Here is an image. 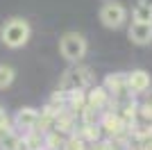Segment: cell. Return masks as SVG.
<instances>
[{
	"label": "cell",
	"mask_w": 152,
	"mask_h": 150,
	"mask_svg": "<svg viewBox=\"0 0 152 150\" xmlns=\"http://www.w3.org/2000/svg\"><path fill=\"white\" fill-rule=\"evenodd\" d=\"M127 37L134 46H150L152 43V23L132 21L127 27Z\"/></svg>",
	"instance_id": "8fae6325"
},
{
	"label": "cell",
	"mask_w": 152,
	"mask_h": 150,
	"mask_svg": "<svg viewBox=\"0 0 152 150\" xmlns=\"http://www.w3.org/2000/svg\"><path fill=\"white\" fill-rule=\"evenodd\" d=\"M98 18H100V23L107 30H121L123 25H127V21H129V12L118 0H104L102 7L98 9Z\"/></svg>",
	"instance_id": "277c9868"
},
{
	"label": "cell",
	"mask_w": 152,
	"mask_h": 150,
	"mask_svg": "<svg viewBox=\"0 0 152 150\" xmlns=\"http://www.w3.org/2000/svg\"><path fill=\"white\" fill-rule=\"evenodd\" d=\"M132 21L152 23V0H136V5L132 7Z\"/></svg>",
	"instance_id": "4fadbf2b"
},
{
	"label": "cell",
	"mask_w": 152,
	"mask_h": 150,
	"mask_svg": "<svg viewBox=\"0 0 152 150\" xmlns=\"http://www.w3.org/2000/svg\"><path fill=\"white\" fill-rule=\"evenodd\" d=\"M127 87L132 91V96H143L148 89L152 87V77L148 71L143 68H134V71H127Z\"/></svg>",
	"instance_id": "30bf717a"
},
{
	"label": "cell",
	"mask_w": 152,
	"mask_h": 150,
	"mask_svg": "<svg viewBox=\"0 0 152 150\" xmlns=\"http://www.w3.org/2000/svg\"><path fill=\"white\" fill-rule=\"evenodd\" d=\"M86 107L98 112V114H102V112H107V109L114 107V100H111L109 91L102 84H93V87L86 89Z\"/></svg>",
	"instance_id": "52a82bcc"
},
{
	"label": "cell",
	"mask_w": 152,
	"mask_h": 150,
	"mask_svg": "<svg viewBox=\"0 0 152 150\" xmlns=\"http://www.w3.org/2000/svg\"><path fill=\"white\" fill-rule=\"evenodd\" d=\"M89 52V41L82 32L68 30L59 37V55L68 64H80Z\"/></svg>",
	"instance_id": "7a4b0ae2"
},
{
	"label": "cell",
	"mask_w": 152,
	"mask_h": 150,
	"mask_svg": "<svg viewBox=\"0 0 152 150\" xmlns=\"http://www.w3.org/2000/svg\"><path fill=\"white\" fill-rule=\"evenodd\" d=\"M7 118H9V116H7V112H5V107L0 105V123H5Z\"/></svg>",
	"instance_id": "2e32d148"
},
{
	"label": "cell",
	"mask_w": 152,
	"mask_h": 150,
	"mask_svg": "<svg viewBox=\"0 0 152 150\" xmlns=\"http://www.w3.org/2000/svg\"><path fill=\"white\" fill-rule=\"evenodd\" d=\"M143 105H145V107H150V109H152V87L148 89L145 93H143Z\"/></svg>",
	"instance_id": "9a60e30c"
},
{
	"label": "cell",
	"mask_w": 152,
	"mask_h": 150,
	"mask_svg": "<svg viewBox=\"0 0 152 150\" xmlns=\"http://www.w3.org/2000/svg\"><path fill=\"white\" fill-rule=\"evenodd\" d=\"M89 87H93V71L86 64H70L64 71L61 80H59V91L68 93V91H86Z\"/></svg>",
	"instance_id": "3957f363"
},
{
	"label": "cell",
	"mask_w": 152,
	"mask_h": 150,
	"mask_svg": "<svg viewBox=\"0 0 152 150\" xmlns=\"http://www.w3.org/2000/svg\"><path fill=\"white\" fill-rule=\"evenodd\" d=\"M37 123H39V109H34V107H20L12 118V125L20 134H27V132L37 130Z\"/></svg>",
	"instance_id": "9c48e42d"
},
{
	"label": "cell",
	"mask_w": 152,
	"mask_h": 150,
	"mask_svg": "<svg viewBox=\"0 0 152 150\" xmlns=\"http://www.w3.org/2000/svg\"><path fill=\"white\" fill-rule=\"evenodd\" d=\"M102 87L109 91L114 105L116 102H123V100L134 98L132 91H129V87H127V75L125 73H109L107 77H104V82H102Z\"/></svg>",
	"instance_id": "5b68a950"
},
{
	"label": "cell",
	"mask_w": 152,
	"mask_h": 150,
	"mask_svg": "<svg viewBox=\"0 0 152 150\" xmlns=\"http://www.w3.org/2000/svg\"><path fill=\"white\" fill-rule=\"evenodd\" d=\"M98 127H100V132H102V137H104V139H111V137H116V134L127 132L125 121L121 118V114L116 112L114 107L107 109V112H102L100 116H98Z\"/></svg>",
	"instance_id": "8992f818"
},
{
	"label": "cell",
	"mask_w": 152,
	"mask_h": 150,
	"mask_svg": "<svg viewBox=\"0 0 152 150\" xmlns=\"http://www.w3.org/2000/svg\"><path fill=\"white\" fill-rule=\"evenodd\" d=\"M32 39V25L23 16H9L0 25V43L9 50H20L30 43Z\"/></svg>",
	"instance_id": "6da1fadb"
},
{
	"label": "cell",
	"mask_w": 152,
	"mask_h": 150,
	"mask_svg": "<svg viewBox=\"0 0 152 150\" xmlns=\"http://www.w3.org/2000/svg\"><path fill=\"white\" fill-rule=\"evenodd\" d=\"M23 148L25 150H48V141H45V132L32 130L23 134Z\"/></svg>",
	"instance_id": "7c38bea8"
},
{
	"label": "cell",
	"mask_w": 152,
	"mask_h": 150,
	"mask_svg": "<svg viewBox=\"0 0 152 150\" xmlns=\"http://www.w3.org/2000/svg\"><path fill=\"white\" fill-rule=\"evenodd\" d=\"M0 150H25L23 148V134L12 125V118L0 123Z\"/></svg>",
	"instance_id": "ba28073f"
},
{
	"label": "cell",
	"mask_w": 152,
	"mask_h": 150,
	"mask_svg": "<svg viewBox=\"0 0 152 150\" xmlns=\"http://www.w3.org/2000/svg\"><path fill=\"white\" fill-rule=\"evenodd\" d=\"M14 82H16V68H14L12 64L0 62V91L9 89Z\"/></svg>",
	"instance_id": "5bb4252c"
}]
</instances>
